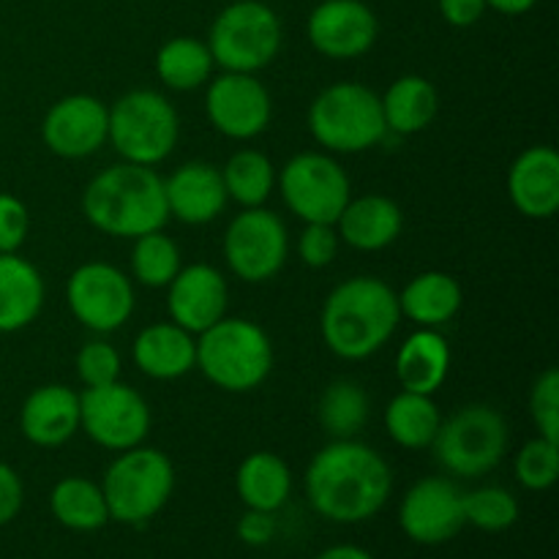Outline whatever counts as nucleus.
<instances>
[{"label": "nucleus", "instance_id": "f257e3e1", "mask_svg": "<svg viewBox=\"0 0 559 559\" xmlns=\"http://www.w3.org/2000/svg\"><path fill=\"white\" fill-rule=\"evenodd\" d=\"M306 497L314 513L336 524H360L385 508L393 473L374 448L333 440L314 453L306 469Z\"/></svg>", "mask_w": 559, "mask_h": 559}, {"label": "nucleus", "instance_id": "f03ea898", "mask_svg": "<svg viewBox=\"0 0 559 559\" xmlns=\"http://www.w3.org/2000/svg\"><path fill=\"white\" fill-rule=\"evenodd\" d=\"M399 322V295L382 278L353 276L325 298L320 333L336 358L366 360L391 342Z\"/></svg>", "mask_w": 559, "mask_h": 559}, {"label": "nucleus", "instance_id": "7ed1b4c3", "mask_svg": "<svg viewBox=\"0 0 559 559\" xmlns=\"http://www.w3.org/2000/svg\"><path fill=\"white\" fill-rule=\"evenodd\" d=\"M82 213L109 238H140L169 222L164 178L153 167L120 162L102 169L82 191Z\"/></svg>", "mask_w": 559, "mask_h": 559}, {"label": "nucleus", "instance_id": "20e7f679", "mask_svg": "<svg viewBox=\"0 0 559 559\" xmlns=\"http://www.w3.org/2000/svg\"><path fill=\"white\" fill-rule=\"evenodd\" d=\"M273 360L265 328L243 317H224L197 336V369L218 391H257L271 377Z\"/></svg>", "mask_w": 559, "mask_h": 559}, {"label": "nucleus", "instance_id": "39448f33", "mask_svg": "<svg viewBox=\"0 0 559 559\" xmlns=\"http://www.w3.org/2000/svg\"><path fill=\"white\" fill-rule=\"evenodd\" d=\"M109 522L145 524L164 511L175 491V467L167 453L145 442L120 451L102 478Z\"/></svg>", "mask_w": 559, "mask_h": 559}, {"label": "nucleus", "instance_id": "423d86ee", "mask_svg": "<svg viewBox=\"0 0 559 559\" xmlns=\"http://www.w3.org/2000/svg\"><path fill=\"white\" fill-rule=\"evenodd\" d=\"M309 131L331 153H364L388 134L382 102L360 82H333L309 107Z\"/></svg>", "mask_w": 559, "mask_h": 559}, {"label": "nucleus", "instance_id": "0eeeda50", "mask_svg": "<svg viewBox=\"0 0 559 559\" xmlns=\"http://www.w3.org/2000/svg\"><path fill=\"white\" fill-rule=\"evenodd\" d=\"M180 118L158 91H129L109 107L107 142L129 164L156 167L175 151Z\"/></svg>", "mask_w": 559, "mask_h": 559}, {"label": "nucleus", "instance_id": "6e6552de", "mask_svg": "<svg viewBox=\"0 0 559 559\" xmlns=\"http://www.w3.org/2000/svg\"><path fill=\"white\" fill-rule=\"evenodd\" d=\"M282 20L262 0H235L224 5L207 33L213 63L224 71L257 74L276 60L282 49Z\"/></svg>", "mask_w": 559, "mask_h": 559}, {"label": "nucleus", "instance_id": "1a4fd4ad", "mask_svg": "<svg viewBox=\"0 0 559 559\" xmlns=\"http://www.w3.org/2000/svg\"><path fill=\"white\" fill-rule=\"evenodd\" d=\"M431 448L445 473L484 478L506 459L508 424L489 404H467L442 420Z\"/></svg>", "mask_w": 559, "mask_h": 559}, {"label": "nucleus", "instance_id": "9d476101", "mask_svg": "<svg viewBox=\"0 0 559 559\" xmlns=\"http://www.w3.org/2000/svg\"><path fill=\"white\" fill-rule=\"evenodd\" d=\"M284 205L304 224H336L353 197L342 164L328 153L306 151L289 158L276 175Z\"/></svg>", "mask_w": 559, "mask_h": 559}, {"label": "nucleus", "instance_id": "9b49d317", "mask_svg": "<svg viewBox=\"0 0 559 559\" xmlns=\"http://www.w3.org/2000/svg\"><path fill=\"white\" fill-rule=\"evenodd\" d=\"M151 407L136 388L126 382L85 388L80 393V429L107 451H129L151 435Z\"/></svg>", "mask_w": 559, "mask_h": 559}, {"label": "nucleus", "instance_id": "f8f14e48", "mask_svg": "<svg viewBox=\"0 0 559 559\" xmlns=\"http://www.w3.org/2000/svg\"><path fill=\"white\" fill-rule=\"evenodd\" d=\"M289 257V235L282 218L262 207H243L224 233L227 267L249 284L271 282Z\"/></svg>", "mask_w": 559, "mask_h": 559}, {"label": "nucleus", "instance_id": "ddd939ff", "mask_svg": "<svg viewBox=\"0 0 559 559\" xmlns=\"http://www.w3.org/2000/svg\"><path fill=\"white\" fill-rule=\"evenodd\" d=\"M66 304L93 333H112L134 314V284L109 262H85L66 282Z\"/></svg>", "mask_w": 559, "mask_h": 559}, {"label": "nucleus", "instance_id": "4468645a", "mask_svg": "<svg viewBox=\"0 0 559 559\" xmlns=\"http://www.w3.org/2000/svg\"><path fill=\"white\" fill-rule=\"evenodd\" d=\"M205 112L218 134L246 142L260 136L271 126L273 102L257 74L224 71L207 85Z\"/></svg>", "mask_w": 559, "mask_h": 559}, {"label": "nucleus", "instance_id": "2eb2a0df", "mask_svg": "<svg viewBox=\"0 0 559 559\" xmlns=\"http://www.w3.org/2000/svg\"><path fill=\"white\" fill-rule=\"evenodd\" d=\"M464 524V491L448 478H420L399 506V527L420 546L448 544Z\"/></svg>", "mask_w": 559, "mask_h": 559}, {"label": "nucleus", "instance_id": "dca6fc26", "mask_svg": "<svg viewBox=\"0 0 559 559\" xmlns=\"http://www.w3.org/2000/svg\"><path fill=\"white\" fill-rule=\"evenodd\" d=\"M109 107L91 93H71L47 109L41 140L60 158H87L107 145Z\"/></svg>", "mask_w": 559, "mask_h": 559}, {"label": "nucleus", "instance_id": "f3484780", "mask_svg": "<svg viewBox=\"0 0 559 559\" xmlns=\"http://www.w3.org/2000/svg\"><path fill=\"white\" fill-rule=\"evenodd\" d=\"M380 33L377 14L364 0H322L306 22L309 44L331 60H353L369 52Z\"/></svg>", "mask_w": 559, "mask_h": 559}, {"label": "nucleus", "instance_id": "a211bd4d", "mask_svg": "<svg viewBox=\"0 0 559 559\" xmlns=\"http://www.w3.org/2000/svg\"><path fill=\"white\" fill-rule=\"evenodd\" d=\"M229 284L222 271L205 262L180 267L178 276L167 284L169 320L183 331L200 336L211 325L227 317Z\"/></svg>", "mask_w": 559, "mask_h": 559}, {"label": "nucleus", "instance_id": "6ab92c4d", "mask_svg": "<svg viewBox=\"0 0 559 559\" xmlns=\"http://www.w3.org/2000/svg\"><path fill=\"white\" fill-rule=\"evenodd\" d=\"M164 197L169 218L189 227L216 222L229 202L222 169L207 162H189L173 169V175L164 178Z\"/></svg>", "mask_w": 559, "mask_h": 559}, {"label": "nucleus", "instance_id": "aec40b11", "mask_svg": "<svg viewBox=\"0 0 559 559\" xmlns=\"http://www.w3.org/2000/svg\"><path fill=\"white\" fill-rule=\"evenodd\" d=\"M508 197L522 216L544 222L559 211V156L555 147L533 145L508 169Z\"/></svg>", "mask_w": 559, "mask_h": 559}, {"label": "nucleus", "instance_id": "412c9836", "mask_svg": "<svg viewBox=\"0 0 559 559\" xmlns=\"http://www.w3.org/2000/svg\"><path fill=\"white\" fill-rule=\"evenodd\" d=\"M20 429L36 448H60L80 431V393L69 385H41L20 409Z\"/></svg>", "mask_w": 559, "mask_h": 559}, {"label": "nucleus", "instance_id": "4be33fe9", "mask_svg": "<svg viewBox=\"0 0 559 559\" xmlns=\"http://www.w3.org/2000/svg\"><path fill=\"white\" fill-rule=\"evenodd\" d=\"M134 366L151 380H180L197 369V336L169 322L142 328L131 347Z\"/></svg>", "mask_w": 559, "mask_h": 559}, {"label": "nucleus", "instance_id": "5701e85b", "mask_svg": "<svg viewBox=\"0 0 559 559\" xmlns=\"http://www.w3.org/2000/svg\"><path fill=\"white\" fill-rule=\"evenodd\" d=\"M404 229V213L391 197L364 194L349 197L342 216L336 218L338 238L358 251H382Z\"/></svg>", "mask_w": 559, "mask_h": 559}, {"label": "nucleus", "instance_id": "b1692460", "mask_svg": "<svg viewBox=\"0 0 559 559\" xmlns=\"http://www.w3.org/2000/svg\"><path fill=\"white\" fill-rule=\"evenodd\" d=\"M451 371V344L437 328H418L396 353V380L402 391L435 396Z\"/></svg>", "mask_w": 559, "mask_h": 559}, {"label": "nucleus", "instance_id": "393cba45", "mask_svg": "<svg viewBox=\"0 0 559 559\" xmlns=\"http://www.w3.org/2000/svg\"><path fill=\"white\" fill-rule=\"evenodd\" d=\"M47 287L25 257L0 254V333H16L41 314Z\"/></svg>", "mask_w": 559, "mask_h": 559}, {"label": "nucleus", "instance_id": "a878e982", "mask_svg": "<svg viewBox=\"0 0 559 559\" xmlns=\"http://www.w3.org/2000/svg\"><path fill=\"white\" fill-rule=\"evenodd\" d=\"M462 300V284L451 273L426 271L399 293V309L418 328H440L459 314Z\"/></svg>", "mask_w": 559, "mask_h": 559}, {"label": "nucleus", "instance_id": "bb28decb", "mask_svg": "<svg viewBox=\"0 0 559 559\" xmlns=\"http://www.w3.org/2000/svg\"><path fill=\"white\" fill-rule=\"evenodd\" d=\"M240 502L251 511L276 513L293 495V473L287 462L271 451H254L240 462L235 473Z\"/></svg>", "mask_w": 559, "mask_h": 559}, {"label": "nucleus", "instance_id": "cd10ccee", "mask_svg": "<svg viewBox=\"0 0 559 559\" xmlns=\"http://www.w3.org/2000/svg\"><path fill=\"white\" fill-rule=\"evenodd\" d=\"M380 102L388 131L402 136L420 134L424 129H429L437 115V107H440L437 87L420 74L399 76L388 87L385 96H380Z\"/></svg>", "mask_w": 559, "mask_h": 559}, {"label": "nucleus", "instance_id": "c85d7f7f", "mask_svg": "<svg viewBox=\"0 0 559 559\" xmlns=\"http://www.w3.org/2000/svg\"><path fill=\"white\" fill-rule=\"evenodd\" d=\"M49 511L58 519V524L74 530V533H96L104 524H109L102 486L91 478H80V475H69L52 486Z\"/></svg>", "mask_w": 559, "mask_h": 559}, {"label": "nucleus", "instance_id": "c756f323", "mask_svg": "<svg viewBox=\"0 0 559 559\" xmlns=\"http://www.w3.org/2000/svg\"><path fill=\"white\" fill-rule=\"evenodd\" d=\"M442 415L435 399L426 393L402 391L391 399L385 409V429L399 448L407 451H424L431 448L437 431H440Z\"/></svg>", "mask_w": 559, "mask_h": 559}, {"label": "nucleus", "instance_id": "7c9ffc66", "mask_svg": "<svg viewBox=\"0 0 559 559\" xmlns=\"http://www.w3.org/2000/svg\"><path fill=\"white\" fill-rule=\"evenodd\" d=\"M213 55L205 41L191 36H175L156 52V74L169 91H197L211 82Z\"/></svg>", "mask_w": 559, "mask_h": 559}, {"label": "nucleus", "instance_id": "2f4dec72", "mask_svg": "<svg viewBox=\"0 0 559 559\" xmlns=\"http://www.w3.org/2000/svg\"><path fill=\"white\" fill-rule=\"evenodd\" d=\"M222 178L227 197L240 207H262L276 189V167L254 147L233 153L222 167Z\"/></svg>", "mask_w": 559, "mask_h": 559}, {"label": "nucleus", "instance_id": "473e14b6", "mask_svg": "<svg viewBox=\"0 0 559 559\" xmlns=\"http://www.w3.org/2000/svg\"><path fill=\"white\" fill-rule=\"evenodd\" d=\"M317 418L333 440H353L369 420V396L355 380L331 382L317 404Z\"/></svg>", "mask_w": 559, "mask_h": 559}, {"label": "nucleus", "instance_id": "72a5a7b5", "mask_svg": "<svg viewBox=\"0 0 559 559\" xmlns=\"http://www.w3.org/2000/svg\"><path fill=\"white\" fill-rule=\"evenodd\" d=\"M180 249L164 229L134 238L131 249V273L147 289H167L180 271Z\"/></svg>", "mask_w": 559, "mask_h": 559}, {"label": "nucleus", "instance_id": "f704fd0d", "mask_svg": "<svg viewBox=\"0 0 559 559\" xmlns=\"http://www.w3.org/2000/svg\"><path fill=\"white\" fill-rule=\"evenodd\" d=\"M464 522L480 533H506L519 522V500L502 486H484L464 495Z\"/></svg>", "mask_w": 559, "mask_h": 559}, {"label": "nucleus", "instance_id": "c9c22d12", "mask_svg": "<svg viewBox=\"0 0 559 559\" xmlns=\"http://www.w3.org/2000/svg\"><path fill=\"white\" fill-rule=\"evenodd\" d=\"M559 475V442L535 437L524 442L516 453V478L524 489L546 491L557 484Z\"/></svg>", "mask_w": 559, "mask_h": 559}, {"label": "nucleus", "instance_id": "e433bc0d", "mask_svg": "<svg viewBox=\"0 0 559 559\" xmlns=\"http://www.w3.org/2000/svg\"><path fill=\"white\" fill-rule=\"evenodd\" d=\"M76 377L85 388L109 385V382L120 380V353L109 342H87L82 344L76 353Z\"/></svg>", "mask_w": 559, "mask_h": 559}, {"label": "nucleus", "instance_id": "4c0bfd02", "mask_svg": "<svg viewBox=\"0 0 559 559\" xmlns=\"http://www.w3.org/2000/svg\"><path fill=\"white\" fill-rule=\"evenodd\" d=\"M530 415L538 435L559 442V371L546 369L530 391Z\"/></svg>", "mask_w": 559, "mask_h": 559}, {"label": "nucleus", "instance_id": "58836bf2", "mask_svg": "<svg viewBox=\"0 0 559 559\" xmlns=\"http://www.w3.org/2000/svg\"><path fill=\"white\" fill-rule=\"evenodd\" d=\"M342 238L336 233V224H306L298 238V254L304 265L328 267L338 257Z\"/></svg>", "mask_w": 559, "mask_h": 559}, {"label": "nucleus", "instance_id": "ea45409f", "mask_svg": "<svg viewBox=\"0 0 559 559\" xmlns=\"http://www.w3.org/2000/svg\"><path fill=\"white\" fill-rule=\"evenodd\" d=\"M31 233V213L25 202L0 191V254H14Z\"/></svg>", "mask_w": 559, "mask_h": 559}, {"label": "nucleus", "instance_id": "a19ab883", "mask_svg": "<svg viewBox=\"0 0 559 559\" xmlns=\"http://www.w3.org/2000/svg\"><path fill=\"white\" fill-rule=\"evenodd\" d=\"M25 502V486L14 467L0 462V527L14 522Z\"/></svg>", "mask_w": 559, "mask_h": 559}, {"label": "nucleus", "instance_id": "79ce46f5", "mask_svg": "<svg viewBox=\"0 0 559 559\" xmlns=\"http://www.w3.org/2000/svg\"><path fill=\"white\" fill-rule=\"evenodd\" d=\"M238 538L243 540L246 546H267L273 538H276V519L267 511H251L246 508V513L238 522Z\"/></svg>", "mask_w": 559, "mask_h": 559}, {"label": "nucleus", "instance_id": "37998d69", "mask_svg": "<svg viewBox=\"0 0 559 559\" xmlns=\"http://www.w3.org/2000/svg\"><path fill=\"white\" fill-rule=\"evenodd\" d=\"M486 0H440V14L453 27H473L484 16Z\"/></svg>", "mask_w": 559, "mask_h": 559}, {"label": "nucleus", "instance_id": "c03bdc74", "mask_svg": "<svg viewBox=\"0 0 559 559\" xmlns=\"http://www.w3.org/2000/svg\"><path fill=\"white\" fill-rule=\"evenodd\" d=\"M538 0H486V9H495L506 16H522L535 9Z\"/></svg>", "mask_w": 559, "mask_h": 559}, {"label": "nucleus", "instance_id": "a18cd8bd", "mask_svg": "<svg viewBox=\"0 0 559 559\" xmlns=\"http://www.w3.org/2000/svg\"><path fill=\"white\" fill-rule=\"evenodd\" d=\"M314 559H374L366 549L353 544H342V546H331V549L320 551Z\"/></svg>", "mask_w": 559, "mask_h": 559}]
</instances>
